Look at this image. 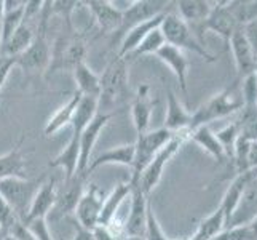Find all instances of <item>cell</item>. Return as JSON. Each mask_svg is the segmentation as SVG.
Wrapping results in <instances>:
<instances>
[{
    "label": "cell",
    "instance_id": "cell-22",
    "mask_svg": "<svg viewBox=\"0 0 257 240\" xmlns=\"http://www.w3.org/2000/svg\"><path fill=\"white\" fill-rule=\"evenodd\" d=\"M174 5L179 18L184 23L189 24V28L195 34V31L206 21L212 7H214V2H205V0H179V2H174Z\"/></svg>",
    "mask_w": 257,
    "mask_h": 240
},
{
    "label": "cell",
    "instance_id": "cell-15",
    "mask_svg": "<svg viewBox=\"0 0 257 240\" xmlns=\"http://www.w3.org/2000/svg\"><path fill=\"white\" fill-rule=\"evenodd\" d=\"M83 5L91 12L93 20L102 34H117L121 29L123 12L115 2L109 0H90L83 2Z\"/></svg>",
    "mask_w": 257,
    "mask_h": 240
},
{
    "label": "cell",
    "instance_id": "cell-24",
    "mask_svg": "<svg viewBox=\"0 0 257 240\" xmlns=\"http://www.w3.org/2000/svg\"><path fill=\"white\" fill-rule=\"evenodd\" d=\"M165 15L155 16V18H152V20L141 23V24L135 26V28H131L130 31H126L125 34H123V39H121V43H120V51L117 53V56H120V58L130 56L131 53L139 47V43L143 42L150 32H152L154 29H157V28H160Z\"/></svg>",
    "mask_w": 257,
    "mask_h": 240
},
{
    "label": "cell",
    "instance_id": "cell-37",
    "mask_svg": "<svg viewBox=\"0 0 257 240\" xmlns=\"http://www.w3.org/2000/svg\"><path fill=\"white\" fill-rule=\"evenodd\" d=\"M146 238L147 240H173L168 238L163 232V229L158 223V219L155 216V211L152 207V202H149L147 207V226H146ZM181 240H187V238H181Z\"/></svg>",
    "mask_w": 257,
    "mask_h": 240
},
{
    "label": "cell",
    "instance_id": "cell-31",
    "mask_svg": "<svg viewBox=\"0 0 257 240\" xmlns=\"http://www.w3.org/2000/svg\"><path fill=\"white\" fill-rule=\"evenodd\" d=\"M72 75H74L78 93L82 96H91V98H97V100H99L101 80H99V75H97L90 66L86 63L78 64L72 70Z\"/></svg>",
    "mask_w": 257,
    "mask_h": 240
},
{
    "label": "cell",
    "instance_id": "cell-27",
    "mask_svg": "<svg viewBox=\"0 0 257 240\" xmlns=\"http://www.w3.org/2000/svg\"><path fill=\"white\" fill-rule=\"evenodd\" d=\"M82 100V95L78 93L77 90L70 95L69 100L61 106V108L51 115L50 120L47 122L45 128H43V133H45V136H53L55 133L61 131L63 128L69 127L70 123H72V119H74V114L77 111V106Z\"/></svg>",
    "mask_w": 257,
    "mask_h": 240
},
{
    "label": "cell",
    "instance_id": "cell-9",
    "mask_svg": "<svg viewBox=\"0 0 257 240\" xmlns=\"http://www.w3.org/2000/svg\"><path fill=\"white\" fill-rule=\"evenodd\" d=\"M240 28L241 26L236 23L233 15L230 13V10L227 8V2H214V7H212L209 16L206 18V21L203 23L197 31H195V35H197V39L203 43V45H205L203 32L212 31L217 35H220L222 40L225 42V47H228L230 39L233 37V34Z\"/></svg>",
    "mask_w": 257,
    "mask_h": 240
},
{
    "label": "cell",
    "instance_id": "cell-7",
    "mask_svg": "<svg viewBox=\"0 0 257 240\" xmlns=\"http://www.w3.org/2000/svg\"><path fill=\"white\" fill-rule=\"evenodd\" d=\"M42 180H29V178H8L0 181V195L13 208L16 216L24 219L31 203L39 191Z\"/></svg>",
    "mask_w": 257,
    "mask_h": 240
},
{
    "label": "cell",
    "instance_id": "cell-21",
    "mask_svg": "<svg viewBox=\"0 0 257 240\" xmlns=\"http://www.w3.org/2000/svg\"><path fill=\"white\" fill-rule=\"evenodd\" d=\"M163 64H166L174 74L179 88L184 95H187V72H189V59L185 56V53L179 48H174L171 45H165L157 51L155 55Z\"/></svg>",
    "mask_w": 257,
    "mask_h": 240
},
{
    "label": "cell",
    "instance_id": "cell-42",
    "mask_svg": "<svg viewBox=\"0 0 257 240\" xmlns=\"http://www.w3.org/2000/svg\"><path fill=\"white\" fill-rule=\"evenodd\" d=\"M8 234L13 235L16 240H37L29 232V229L24 226L23 221H16V223L12 226V229L8 230Z\"/></svg>",
    "mask_w": 257,
    "mask_h": 240
},
{
    "label": "cell",
    "instance_id": "cell-26",
    "mask_svg": "<svg viewBox=\"0 0 257 240\" xmlns=\"http://www.w3.org/2000/svg\"><path fill=\"white\" fill-rule=\"evenodd\" d=\"M187 141H192V143L198 144L203 150H206L217 164H220V165L228 164L227 154L224 152L222 146H220V143L217 141L214 131H212L209 127H198V128L190 130L187 135Z\"/></svg>",
    "mask_w": 257,
    "mask_h": 240
},
{
    "label": "cell",
    "instance_id": "cell-1",
    "mask_svg": "<svg viewBox=\"0 0 257 240\" xmlns=\"http://www.w3.org/2000/svg\"><path fill=\"white\" fill-rule=\"evenodd\" d=\"M86 34L77 31L72 23H64V28L51 45V59L47 74L58 70H72L85 63Z\"/></svg>",
    "mask_w": 257,
    "mask_h": 240
},
{
    "label": "cell",
    "instance_id": "cell-19",
    "mask_svg": "<svg viewBox=\"0 0 257 240\" xmlns=\"http://www.w3.org/2000/svg\"><path fill=\"white\" fill-rule=\"evenodd\" d=\"M152 112H154V100L152 95H150V85L141 84L135 100L131 103L133 125H135L138 136L149 131L150 120H152Z\"/></svg>",
    "mask_w": 257,
    "mask_h": 240
},
{
    "label": "cell",
    "instance_id": "cell-8",
    "mask_svg": "<svg viewBox=\"0 0 257 240\" xmlns=\"http://www.w3.org/2000/svg\"><path fill=\"white\" fill-rule=\"evenodd\" d=\"M187 135L189 133H177V135H174L170 139V143L165 144L160 152L152 158V162L146 167V170L139 176V181H138L139 188L144 191L146 195H150V192H152L158 186V183L162 181L165 167L177 152H179V149L187 143Z\"/></svg>",
    "mask_w": 257,
    "mask_h": 240
},
{
    "label": "cell",
    "instance_id": "cell-34",
    "mask_svg": "<svg viewBox=\"0 0 257 240\" xmlns=\"http://www.w3.org/2000/svg\"><path fill=\"white\" fill-rule=\"evenodd\" d=\"M240 127V136L247 141H257V108L255 106H243L240 117L236 119Z\"/></svg>",
    "mask_w": 257,
    "mask_h": 240
},
{
    "label": "cell",
    "instance_id": "cell-17",
    "mask_svg": "<svg viewBox=\"0 0 257 240\" xmlns=\"http://www.w3.org/2000/svg\"><path fill=\"white\" fill-rule=\"evenodd\" d=\"M228 50H232V55L235 59V66H236V74L238 80H243L247 75H251L255 72L257 69V61L252 53V48L247 42L243 28L238 29L233 37L228 42Z\"/></svg>",
    "mask_w": 257,
    "mask_h": 240
},
{
    "label": "cell",
    "instance_id": "cell-47",
    "mask_svg": "<svg viewBox=\"0 0 257 240\" xmlns=\"http://www.w3.org/2000/svg\"><path fill=\"white\" fill-rule=\"evenodd\" d=\"M0 55H2V35H0Z\"/></svg>",
    "mask_w": 257,
    "mask_h": 240
},
{
    "label": "cell",
    "instance_id": "cell-32",
    "mask_svg": "<svg viewBox=\"0 0 257 240\" xmlns=\"http://www.w3.org/2000/svg\"><path fill=\"white\" fill-rule=\"evenodd\" d=\"M224 229H227L225 215L222 208L217 207V210L212 213V215L200 221L197 232L193 234L192 238H187V240H211L212 237H216L217 234L222 232Z\"/></svg>",
    "mask_w": 257,
    "mask_h": 240
},
{
    "label": "cell",
    "instance_id": "cell-39",
    "mask_svg": "<svg viewBox=\"0 0 257 240\" xmlns=\"http://www.w3.org/2000/svg\"><path fill=\"white\" fill-rule=\"evenodd\" d=\"M24 226L29 229V232L37 240H55L51 235L50 227H48L47 218L31 219V221H28V223H24Z\"/></svg>",
    "mask_w": 257,
    "mask_h": 240
},
{
    "label": "cell",
    "instance_id": "cell-20",
    "mask_svg": "<svg viewBox=\"0 0 257 240\" xmlns=\"http://www.w3.org/2000/svg\"><path fill=\"white\" fill-rule=\"evenodd\" d=\"M255 215H257V175L255 170H252L249 181H247L243 191L241 199L238 202V207L233 213L232 219H230L228 227L251 223Z\"/></svg>",
    "mask_w": 257,
    "mask_h": 240
},
{
    "label": "cell",
    "instance_id": "cell-10",
    "mask_svg": "<svg viewBox=\"0 0 257 240\" xmlns=\"http://www.w3.org/2000/svg\"><path fill=\"white\" fill-rule=\"evenodd\" d=\"M171 2H163V0H136V2L128 4L125 10H123L121 29L118 34L123 35L126 31L141 23L171 12Z\"/></svg>",
    "mask_w": 257,
    "mask_h": 240
},
{
    "label": "cell",
    "instance_id": "cell-14",
    "mask_svg": "<svg viewBox=\"0 0 257 240\" xmlns=\"http://www.w3.org/2000/svg\"><path fill=\"white\" fill-rule=\"evenodd\" d=\"M85 175L82 173H75L70 180H64L63 188L58 189V197H56V203L55 208L50 213L53 218H63L67 216L70 213H74L78 200H80L82 194L85 191V181H86Z\"/></svg>",
    "mask_w": 257,
    "mask_h": 240
},
{
    "label": "cell",
    "instance_id": "cell-13",
    "mask_svg": "<svg viewBox=\"0 0 257 240\" xmlns=\"http://www.w3.org/2000/svg\"><path fill=\"white\" fill-rule=\"evenodd\" d=\"M113 112H101L96 115V117L88 123V127L83 130L80 135V157H78V167H77V173H82L86 176V168L91 162V154L93 149L99 139L102 130L109 125V122L113 117Z\"/></svg>",
    "mask_w": 257,
    "mask_h": 240
},
{
    "label": "cell",
    "instance_id": "cell-11",
    "mask_svg": "<svg viewBox=\"0 0 257 240\" xmlns=\"http://www.w3.org/2000/svg\"><path fill=\"white\" fill-rule=\"evenodd\" d=\"M104 197L105 195L96 184H90L88 188H85L80 200H78V205L74 211L77 223L80 224V229L86 230V232H91L99 224Z\"/></svg>",
    "mask_w": 257,
    "mask_h": 240
},
{
    "label": "cell",
    "instance_id": "cell-16",
    "mask_svg": "<svg viewBox=\"0 0 257 240\" xmlns=\"http://www.w3.org/2000/svg\"><path fill=\"white\" fill-rule=\"evenodd\" d=\"M165 130L177 133H189L192 130V111H189L177 98L173 88H166V115H165Z\"/></svg>",
    "mask_w": 257,
    "mask_h": 240
},
{
    "label": "cell",
    "instance_id": "cell-44",
    "mask_svg": "<svg viewBox=\"0 0 257 240\" xmlns=\"http://www.w3.org/2000/svg\"><path fill=\"white\" fill-rule=\"evenodd\" d=\"M249 226H251V229H252V232H254V235H255V238H257V215L254 216V219L249 223Z\"/></svg>",
    "mask_w": 257,
    "mask_h": 240
},
{
    "label": "cell",
    "instance_id": "cell-36",
    "mask_svg": "<svg viewBox=\"0 0 257 240\" xmlns=\"http://www.w3.org/2000/svg\"><path fill=\"white\" fill-rule=\"evenodd\" d=\"M166 43L163 34L160 31V28L154 29L150 32L147 37L139 43V47L131 53L130 56H126V59H136V58H141V56H149V55H157V51L160 50L163 45Z\"/></svg>",
    "mask_w": 257,
    "mask_h": 240
},
{
    "label": "cell",
    "instance_id": "cell-35",
    "mask_svg": "<svg viewBox=\"0 0 257 240\" xmlns=\"http://www.w3.org/2000/svg\"><path fill=\"white\" fill-rule=\"evenodd\" d=\"M214 135H216L217 141L220 143V146H222L224 152L227 154L228 162H232L235 146L238 143V139H240V127H238L236 120L230 122V123H227L225 127L214 131Z\"/></svg>",
    "mask_w": 257,
    "mask_h": 240
},
{
    "label": "cell",
    "instance_id": "cell-3",
    "mask_svg": "<svg viewBox=\"0 0 257 240\" xmlns=\"http://www.w3.org/2000/svg\"><path fill=\"white\" fill-rule=\"evenodd\" d=\"M51 2H43L40 24L31 47L16 58V66L26 72H47L51 59V47L47 39L48 20L51 18Z\"/></svg>",
    "mask_w": 257,
    "mask_h": 240
},
{
    "label": "cell",
    "instance_id": "cell-4",
    "mask_svg": "<svg viewBox=\"0 0 257 240\" xmlns=\"http://www.w3.org/2000/svg\"><path fill=\"white\" fill-rule=\"evenodd\" d=\"M160 31L168 45L179 48L182 51H192L195 55L203 58L206 63H214L217 56L208 51V48L197 39V35L192 32L187 23H184L179 15L174 12H168L160 24Z\"/></svg>",
    "mask_w": 257,
    "mask_h": 240
},
{
    "label": "cell",
    "instance_id": "cell-48",
    "mask_svg": "<svg viewBox=\"0 0 257 240\" xmlns=\"http://www.w3.org/2000/svg\"><path fill=\"white\" fill-rule=\"evenodd\" d=\"M0 238H2V227H0Z\"/></svg>",
    "mask_w": 257,
    "mask_h": 240
},
{
    "label": "cell",
    "instance_id": "cell-2",
    "mask_svg": "<svg viewBox=\"0 0 257 240\" xmlns=\"http://www.w3.org/2000/svg\"><path fill=\"white\" fill-rule=\"evenodd\" d=\"M238 80L232 85L224 88L222 92L211 96L208 101L203 103L200 108L192 112V130L198 127H208V123L224 119L227 115L243 109V96L238 90Z\"/></svg>",
    "mask_w": 257,
    "mask_h": 240
},
{
    "label": "cell",
    "instance_id": "cell-41",
    "mask_svg": "<svg viewBox=\"0 0 257 240\" xmlns=\"http://www.w3.org/2000/svg\"><path fill=\"white\" fill-rule=\"evenodd\" d=\"M15 66H16V58L0 56V90H2V87L5 85L7 78Z\"/></svg>",
    "mask_w": 257,
    "mask_h": 240
},
{
    "label": "cell",
    "instance_id": "cell-18",
    "mask_svg": "<svg viewBox=\"0 0 257 240\" xmlns=\"http://www.w3.org/2000/svg\"><path fill=\"white\" fill-rule=\"evenodd\" d=\"M56 197H58L56 178H50L47 181H42L40 188L35 192V197L23 219V223H28V221L37 218H48L53 208H55Z\"/></svg>",
    "mask_w": 257,
    "mask_h": 240
},
{
    "label": "cell",
    "instance_id": "cell-23",
    "mask_svg": "<svg viewBox=\"0 0 257 240\" xmlns=\"http://www.w3.org/2000/svg\"><path fill=\"white\" fill-rule=\"evenodd\" d=\"M133 162H135V143L121 144L96 155L86 168V176H90L94 170H97L102 165H123L131 168Z\"/></svg>",
    "mask_w": 257,
    "mask_h": 240
},
{
    "label": "cell",
    "instance_id": "cell-25",
    "mask_svg": "<svg viewBox=\"0 0 257 240\" xmlns=\"http://www.w3.org/2000/svg\"><path fill=\"white\" fill-rule=\"evenodd\" d=\"M24 139L26 136L18 141L12 150L0 155V181L8 178H26V155L23 150Z\"/></svg>",
    "mask_w": 257,
    "mask_h": 240
},
{
    "label": "cell",
    "instance_id": "cell-43",
    "mask_svg": "<svg viewBox=\"0 0 257 240\" xmlns=\"http://www.w3.org/2000/svg\"><path fill=\"white\" fill-rule=\"evenodd\" d=\"M243 31H244V35H246L247 42H249L252 53L255 56V61H257V21L243 26Z\"/></svg>",
    "mask_w": 257,
    "mask_h": 240
},
{
    "label": "cell",
    "instance_id": "cell-29",
    "mask_svg": "<svg viewBox=\"0 0 257 240\" xmlns=\"http://www.w3.org/2000/svg\"><path fill=\"white\" fill-rule=\"evenodd\" d=\"M251 178V172H246V173H240L236 175L235 180L230 183V186L227 188L224 197H222V202H220V208H222L224 215H225V224H227V229H228V224H230V219H232L233 213L238 207V202H240L241 195H243V191L246 188L247 181H249Z\"/></svg>",
    "mask_w": 257,
    "mask_h": 240
},
{
    "label": "cell",
    "instance_id": "cell-12",
    "mask_svg": "<svg viewBox=\"0 0 257 240\" xmlns=\"http://www.w3.org/2000/svg\"><path fill=\"white\" fill-rule=\"evenodd\" d=\"M131 184V205L130 213L125 223L126 237H146V226H147V207H149V195L139 188L138 181H130Z\"/></svg>",
    "mask_w": 257,
    "mask_h": 240
},
{
    "label": "cell",
    "instance_id": "cell-46",
    "mask_svg": "<svg viewBox=\"0 0 257 240\" xmlns=\"http://www.w3.org/2000/svg\"><path fill=\"white\" fill-rule=\"evenodd\" d=\"M0 240H16L13 235H10V234H5V235H2V238H0Z\"/></svg>",
    "mask_w": 257,
    "mask_h": 240
},
{
    "label": "cell",
    "instance_id": "cell-33",
    "mask_svg": "<svg viewBox=\"0 0 257 240\" xmlns=\"http://www.w3.org/2000/svg\"><path fill=\"white\" fill-rule=\"evenodd\" d=\"M227 8L241 28L257 21V0H233L227 2Z\"/></svg>",
    "mask_w": 257,
    "mask_h": 240
},
{
    "label": "cell",
    "instance_id": "cell-40",
    "mask_svg": "<svg viewBox=\"0 0 257 240\" xmlns=\"http://www.w3.org/2000/svg\"><path fill=\"white\" fill-rule=\"evenodd\" d=\"M227 240H257L252 229L247 224H241V226H233L227 229Z\"/></svg>",
    "mask_w": 257,
    "mask_h": 240
},
{
    "label": "cell",
    "instance_id": "cell-49",
    "mask_svg": "<svg viewBox=\"0 0 257 240\" xmlns=\"http://www.w3.org/2000/svg\"><path fill=\"white\" fill-rule=\"evenodd\" d=\"M255 108H257V101H255Z\"/></svg>",
    "mask_w": 257,
    "mask_h": 240
},
{
    "label": "cell",
    "instance_id": "cell-45",
    "mask_svg": "<svg viewBox=\"0 0 257 240\" xmlns=\"http://www.w3.org/2000/svg\"><path fill=\"white\" fill-rule=\"evenodd\" d=\"M5 13V7H4V0H0V23H2V18Z\"/></svg>",
    "mask_w": 257,
    "mask_h": 240
},
{
    "label": "cell",
    "instance_id": "cell-30",
    "mask_svg": "<svg viewBox=\"0 0 257 240\" xmlns=\"http://www.w3.org/2000/svg\"><path fill=\"white\" fill-rule=\"evenodd\" d=\"M78 157H80V138L70 136L69 143L64 146V149L50 162V167L64 170L66 180H70L77 173Z\"/></svg>",
    "mask_w": 257,
    "mask_h": 240
},
{
    "label": "cell",
    "instance_id": "cell-6",
    "mask_svg": "<svg viewBox=\"0 0 257 240\" xmlns=\"http://www.w3.org/2000/svg\"><path fill=\"white\" fill-rule=\"evenodd\" d=\"M174 135L171 131L162 128L149 130L144 135L138 136L135 143V162L131 167L130 181H139V176L143 175L146 167L152 162V158L160 152L165 144L170 143Z\"/></svg>",
    "mask_w": 257,
    "mask_h": 240
},
{
    "label": "cell",
    "instance_id": "cell-5",
    "mask_svg": "<svg viewBox=\"0 0 257 240\" xmlns=\"http://www.w3.org/2000/svg\"><path fill=\"white\" fill-rule=\"evenodd\" d=\"M101 80V95H99V108L102 106H112L126 96L128 92V59L115 56L104 72L99 75Z\"/></svg>",
    "mask_w": 257,
    "mask_h": 240
},
{
    "label": "cell",
    "instance_id": "cell-28",
    "mask_svg": "<svg viewBox=\"0 0 257 240\" xmlns=\"http://www.w3.org/2000/svg\"><path fill=\"white\" fill-rule=\"evenodd\" d=\"M131 195V184L128 181H121L118 183L109 195L104 197L102 203V210H101V218H99V224H109L110 221L117 218V213L121 207V203L125 202L126 197Z\"/></svg>",
    "mask_w": 257,
    "mask_h": 240
},
{
    "label": "cell",
    "instance_id": "cell-38",
    "mask_svg": "<svg viewBox=\"0 0 257 240\" xmlns=\"http://www.w3.org/2000/svg\"><path fill=\"white\" fill-rule=\"evenodd\" d=\"M16 221H21V219L16 216L13 208L8 205V202L0 195V227H2V235L8 234V230L12 229V226Z\"/></svg>",
    "mask_w": 257,
    "mask_h": 240
}]
</instances>
